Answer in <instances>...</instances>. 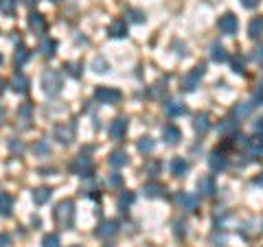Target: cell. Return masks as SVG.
I'll return each mask as SVG.
<instances>
[{
	"mask_svg": "<svg viewBox=\"0 0 263 247\" xmlns=\"http://www.w3.org/2000/svg\"><path fill=\"white\" fill-rule=\"evenodd\" d=\"M55 221L59 227H64V230H70L73 227V221H75V203L70 199H64L59 201L55 206Z\"/></svg>",
	"mask_w": 263,
	"mask_h": 247,
	"instance_id": "cell-1",
	"label": "cell"
},
{
	"mask_svg": "<svg viewBox=\"0 0 263 247\" xmlns=\"http://www.w3.org/2000/svg\"><path fill=\"white\" fill-rule=\"evenodd\" d=\"M62 88H64V79L57 70H46L44 75H42V90H44V94L57 96L62 92Z\"/></svg>",
	"mask_w": 263,
	"mask_h": 247,
	"instance_id": "cell-2",
	"label": "cell"
},
{
	"mask_svg": "<svg viewBox=\"0 0 263 247\" xmlns=\"http://www.w3.org/2000/svg\"><path fill=\"white\" fill-rule=\"evenodd\" d=\"M204 70H206L204 64H197L193 70H189L187 75H184V79H182V90H184V92H193V90L200 86L202 77H204Z\"/></svg>",
	"mask_w": 263,
	"mask_h": 247,
	"instance_id": "cell-3",
	"label": "cell"
},
{
	"mask_svg": "<svg viewBox=\"0 0 263 247\" xmlns=\"http://www.w3.org/2000/svg\"><path fill=\"white\" fill-rule=\"evenodd\" d=\"M70 171L79 177H90L94 171V162L88 158V155H77L73 160V164H70Z\"/></svg>",
	"mask_w": 263,
	"mask_h": 247,
	"instance_id": "cell-4",
	"label": "cell"
},
{
	"mask_svg": "<svg viewBox=\"0 0 263 247\" xmlns=\"http://www.w3.org/2000/svg\"><path fill=\"white\" fill-rule=\"evenodd\" d=\"M94 99L99 101V103H116V101H121V92L114 88H105V86H99L94 90Z\"/></svg>",
	"mask_w": 263,
	"mask_h": 247,
	"instance_id": "cell-5",
	"label": "cell"
},
{
	"mask_svg": "<svg viewBox=\"0 0 263 247\" xmlns=\"http://www.w3.org/2000/svg\"><path fill=\"white\" fill-rule=\"evenodd\" d=\"M53 136H55V140L59 142V144H70L75 140V127L73 125H57L55 129H53Z\"/></svg>",
	"mask_w": 263,
	"mask_h": 247,
	"instance_id": "cell-6",
	"label": "cell"
},
{
	"mask_svg": "<svg viewBox=\"0 0 263 247\" xmlns=\"http://www.w3.org/2000/svg\"><path fill=\"white\" fill-rule=\"evenodd\" d=\"M237 27H239L237 16H232V14H224V16L217 20V29H219L222 33H226V35L237 33Z\"/></svg>",
	"mask_w": 263,
	"mask_h": 247,
	"instance_id": "cell-7",
	"label": "cell"
},
{
	"mask_svg": "<svg viewBox=\"0 0 263 247\" xmlns=\"http://www.w3.org/2000/svg\"><path fill=\"white\" fill-rule=\"evenodd\" d=\"M31 123H33V105L22 103L18 107V125L20 127H31Z\"/></svg>",
	"mask_w": 263,
	"mask_h": 247,
	"instance_id": "cell-8",
	"label": "cell"
},
{
	"mask_svg": "<svg viewBox=\"0 0 263 247\" xmlns=\"http://www.w3.org/2000/svg\"><path fill=\"white\" fill-rule=\"evenodd\" d=\"M197 190H200L204 197H213L215 192H217V184H215V177H213V175L200 177V182H197Z\"/></svg>",
	"mask_w": 263,
	"mask_h": 247,
	"instance_id": "cell-9",
	"label": "cell"
},
{
	"mask_svg": "<svg viewBox=\"0 0 263 247\" xmlns=\"http://www.w3.org/2000/svg\"><path fill=\"white\" fill-rule=\"evenodd\" d=\"M176 201H178V206H180L182 210H187V212H193V210L197 208V197L191 195V192H178Z\"/></svg>",
	"mask_w": 263,
	"mask_h": 247,
	"instance_id": "cell-10",
	"label": "cell"
},
{
	"mask_svg": "<svg viewBox=\"0 0 263 247\" xmlns=\"http://www.w3.org/2000/svg\"><path fill=\"white\" fill-rule=\"evenodd\" d=\"M118 232V223L114 219H107V221H103V223H101L99 227H97V236L99 238H110V236H114V234Z\"/></svg>",
	"mask_w": 263,
	"mask_h": 247,
	"instance_id": "cell-11",
	"label": "cell"
},
{
	"mask_svg": "<svg viewBox=\"0 0 263 247\" xmlns=\"http://www.w3.org/2000/svg\"><path fill=\"white\" fill-rule=\"evenodd\" d=\"M208 164H211L213 171H224L226 166H228V158L224 155V151H219V149H215V151L208 155Z\"/></svg>",
	"mask_w": 263,
	"mask_h": 247,
	"instance_id": "cell-12",
	"label": "cell"
},
{
	"mask_svg": "<svg viewBox=\"0 0 263 247\" xmlns=\"http://www.w3.org/2000/svg\"><path fill=\"white\" fill-rule=\"evenodd\" d=\"M46 20H44V16L42 14H31L29 16V29L35 33V35H44V31H46Z\"/></svg>",
	"mask_w": 263,
	"mask_h": 247,
	"instance_id": "cell-13",
	"label": "cell"
},
{
	"mask_svg": "<svg viewBox=\"0 0 263 247\" xmlns=\"http://www.w3.org/2000/svg\"><path fill=\"white\" fill-rule=\"evenodd\" d=\"M163 138L167 144H178L182 140V131L176 127V125H167V127L163 129Z\"/></svg>",
	"mask_w": 263,
	"mask_h": 247,
	"instance_id": "cell-14",
	"label": "cell"
},
{
	"mask_svg": "<svg viewBox=\"0 0 263 247\" xmlns=\"http://www.w3.org/2000/svg\"><path fill=\"white\" fill-rule=\"evenodd\" d=\"M193 129L197 131V134H206V131L211 129V123H208V114H206V112L195 114V118H193Z\"/></svg>",
	"mask_w": 263,
	"mask_h": 247,
	"instance_id": "cell-15",
	"label": "cell"
},
{
	"mask_svg": "<svg viewBox=\"0 0 263 247\" xmlns=\"http://www.w3.org/2000/svg\"><path fill=\"white\" fill-rule=\"evenodd\" d=\"M14 212V197L9 192H0V216H11Z\"/></svg>",
	"mask_w": 263,
	"mask_h": 247,
	"instance_id": "cell-16",
	"label": "cell"
},
{
	"mask_svg": "<svg viewBox=\"0 0 263 247\" xmlns=\"http://www.w3.org/2000/svg\"><path fill=\"white\" fill-rule=\"evenodd\" d=\"M9 86L14 88V92H20L22 94V92H27V90H29V79H27L25 75H20V72H16V75L11 77Z\"/></svg>",
	"mask_w": 263,
	"mask_h": 247,
	"instance_id": "cell-17",
	"label": "cell"
},
{
	"mask_svg": "<svg viewBox=\"0 0 263 247\" xmlns=\"http://www.w3.org/2000/svg\"><path fill=\"white\" fill-rule=\"evenodd\" d=\"M169 168H171V175L182 177L184 173L189 171V162L184 160V158H173V160H171V164H169Z\"/></svg>",
	"mask_w": 263,
	"mask_h": 247,
	"instance_id": "cell-18",
	"label": "cell"
},
{
	"mask_svg": "<svg viewBox=\"0 0 263 247\" xmlns=\"http://www.w3.org/2000/svg\"><path fill=\"white\" fill-rule=\"evenodd\" d=\"M125 131H127V120H125V118H116L114 123L110 125V136L116 138V140L125 136Z\"/></svg>",
	"mask_w": 263,
	"mask_h": 247,
	"instance_id": "cell-19",
	"label": "cell"
},
{
	"mask_svg": "<svg viewBox=\"0 0 263 247\" xmlns=\"http://www.w3.org/2000/svg\"><path fill=\"white\" fill-rule=\"evenodd\" d=\"M55 51H57V42L55 40H51V38H44L40 42V53L44 55L46 59H51L53 55H55Z\"/></svg>",
	"mask_w": 263,
	"mask_h": 247,
	"instance_id": "cell-20",
	"label": "cell"
},
{
	"mask_svg": "<svg viewBox=\"0 0 263 247\" xmlns=\"http://www.w3.org/2000/svg\"><path fill=\"white\" fill-rule=\"evenodd\" d=\"M29 59H31V51H29V46H18L16 48V55H14V64L20 68V66H25Z\"/></svg>",
	"mask_w": 263,
	"mask_h": 247,
	"instance_id": "cell-21",
	"label": "cell"
},
{
	"mask_svg": "<svg viewBox=\"0 0 263 247\" xmlns=\"http://www.w3.org/2000/svg\"><path fill=\"white\" fill-rule=\"evenodd\" d=\"M143 192H145L147 197H152V199H156V197H163L165 195V186L160 184V182H149V184H145Z\"/></svg>",
	"mask_w": 263,
	"mask_h": 247,
	"instance_id": "cell-22",
	"label": "cell"
},
{
	"mask_svg": "<svg viewBox=\"0 0 263 247\" xmlns=\"http://www.w3.org/2000/svg\"><path fill=\"white\" fill-rule=\"evenodd\" d=\"M246 151H248V158H259L263 153V140L259 138H252V140L246 142Z\"/></svg>",
	"mask_w": 263,
	"mask_h": 247,
	"instance_id": "cell-23",
	"label": "cell"
},
{
	"mask_svg": "<svg viewBox=\"0 0 263 247\" xmlns=\"http://www.w3.org/2000/svg\"><path fill=\"white\" fill-rule=\"evenodd\" d=\"M127 35V24H125L123 20H114L110 24V38H116V40H121Z\"/></svg>",
	"mask_w": 263,
	"mask_h": 247,
	"instance_id": "cell-24",
	"label": "cell"
},
{
	"mask_svg": "<svg viewBox=\"0 0 263 247\" xmlns=\"http://www.w3.org/2000/svg\"><path fill=\"white\" fill-rule=\"evenodd\" d=\"M51 199V188H46V186H40V188H35L33 192V201L38 203V206H44L46 201Z\"/></svg>",
	"mask_w": 263,
	"mask_h": 247,
	"instance_id": "cell-25",
	"label": "cell"
},
{
	"mask_svg": "<svg viewBox=\"0 0 263 247\" xmlns=\"http://www.w3.org/2000/svg\"><path fill=\"white\" fill-rule=\"evenodd\" d=\"M254 107H256L254 103H239L235 110H232V116H235L237 120L239 118H246V116H250V112H252Z\"/></svg>",
	"mask_w": 263,
	"mask_h": 247,
	"instance_id": "cell-26",
	"label": "cell"
},
{
	"mask_svg": "<svg viewBox=\"0 0 263 247\" xmlns=\"http://www.w3.org/2000/svg\"><path fill=\"white\" fill-rule=\"evenodd\" d=\"M261 33H263V18H254L248 27V35L252 40H256V38H261Z\"/></svg>",
	"mask_w": 263,
	"mask_h": 247,
	"instance_id": "cell-27",
	"label": "cell"
},
{
	"mask_svg": "<svg viewBox=\"0 0 263 247\" xmlns=\"http://www.w3.org/2000/svg\"><path fill=\"white\" fill-rule=\"evenodd\" d=\"M237 118H226V120H222L219 123V134H224V136H228V134H232V131H237Z\"/></svg>",
	"mask_w": 263,
	"mask_h": 247,
	"instance_id": "cell-28",
	"label": "cell"
},
{
	"mask_svg": "<svg viewBox=\"0 0 263 247\" xmlns=\"http://www.w3.org/2000/svg\"><path fill=\"white\" fill-rule=\"evenodd\" d=\"M110 166H114V168H121L127 164V155H125V151H114V153H110Z\"/></svg>",
	"mask_w": 263,
	"mask_h": 247,
	"instance_id": "cell-29",
	"label": "cell"
},
{
	"mask_svg": "<svg viewBox=\"0 0 263 247\" xmlns=\"http://www.w3.org/2000/svg\"><path fill=\"white\" fill-rule=\"evenodd\" d=\"M165 110L169 116H180V114L187 112V107H184V103H180V101H171V103L165 105Z\"/></svg>",
	"mask_w": 263,
	"mask_h": 247,
	"instance_id": "cell-30",
	"label": "cell"
},
{
	"mask_svg": "<svg viewBox=\"0 0 263 247\" xmlns=\"http://www.w3.org/2000/svg\"><path fill=\"white\" fill-rule=\"evenodd\" d=\"M211 59H213V62H217V64H222V62H226V59H228V55H226V51H224L222 44H213V48H211Z\"/></svg>",
	"mask_w": 263,
	"mask_h": 247,
	"instance_id": "cell-31",
	"label": "cell"
},
{
	"mask_svg": "<svg viewBox=\"0 0 263 247\" xmlns=\"http://www.w3.org/2000/svg\"><path fill=\"white\" fill-rule=\"evenodd\" d=\"M154 147H156V142H154V138H149V136H143L139 140V151L141 153H152Z\"/></svg>",
	"mask_w": 263,
	"mask_h": 247,
	"instance_id": "cell-32",
	"label": "cell"
},
{
	"mask_svg": "<svg viewBox=\"0 0 263 247\" xmlns=\"http://www.w3.org/2000/svg\"><path fill=\"white\" fill-rule=\"evenodd\" d=\"M33 153L38 155V158H44V155H49V153H51L49 142H46V140H38V142H35V147H33Z\"/></svg>",
	"mask_w": 263,
	"mask_h": 247,
	"instance_id": "cell-33",
	"label": "cell"
},
{
	"mask_svg": "<svg viewBox=\"0 0 263 247\" xmlns=\"http://www.w3.org/2000/svg\"><path fill=\"white\" fill-rule=\"evenodd\" d=\"M16 9H18L16 0H0V11H3L5 16H14Z\"/></svg>",
	"mask_w": 263,
	"mask_h": 247,
	"instance_id": "cell-34",
	"label": "cell"
},
{
	"mask_svg": "<svg viewBox=\"0 0 263 247\" xmlns=\"http://www.w3.org/2000/svg\"><path fill=\"white\" fill-rule=\"evenodd\" d=\"M134 192H123L121 195V199H118V208H121V212H125V210H127L132 203H134Z\"/></svg>",
	"mask_w": 263,
	"mask_h": 247,
	"instance_id": "cell-35",
	"label": "cell"
},
{
	"mask_svg": "<svg viewBox=\"0 0 263 247\" xmlns=\"http://www.w3.org/2000/svg\"><path fill=\"white\" fill-rule=\"evenodd\" d=\"M7 147H9V151L14 153V155H22V151H25V144L18 140V138H11V140H7Z\"/></svg>",
	"mask_w": 263,
	"mask_h": 247,
	"instance_id": "cell-36",
	"label": "cell"
},
{
	"mask_svg": "<svg viewBox=\"0 0 263 247\" xmlns=\"http://www.w3.org/2000/svg\"><path fill=\"white\" fill-rule=\"evenodd\" d=\"M230 64H232V70L239 72V75H241V72H246V59H243L241 55H235Z\"/></svg>",
	"mask_w": 263,
	"mask_h": 247,
	"instance_id": "cell-37",
	"label": "cell"
},
{
	"mask_svg": "<svg viewBox=\"0 0 263 247\" xmlns=\"http://www.w3.org/2000/svg\"><path fill=\"white\" fill-rule=\"evenodd\" d=\"M165 86H167V79H160L158 83H154V88H152V99H160L163 96V92H165Z\"/></svg>",
	"mask_w": 263,
	"mask_h": 247,
	"instance_id": "cell-38",
	"label": "cell"
},
{
	"mask_svg": "<svg viewBox=\"0 0 263 247\" xmlns=\"http://www.w3.org/2000/svg\"><path fill=\"white\" fill-rule=\"evenodd\" d=\"M42 247H59V236L57 234H44V238H42Z\"/></svg>",
	"mask_w": 263,
	"mask_h": 247,
	"instance_id": "cell-39",
	"label": "cell"
},
{
	"mask_svg": "<svg viewBox=\"0 0 263 247\" xmlns=\"http://www.w3.org/2000/svg\"><path fill=\"white\" fill-rule=\"evenodd\" d=\"M66 70H68V75H73V77H81V64L68 62L66 64Z\"/></svg>",
	"mask_w": 263,
	"mask_h": 247,
	"instance_id": "cell-40",
	"label": "cell"
},
{
	"mask_svg": "<svg viewBox=\"0 0 263 247\" xmlns=\"http://www.w3.org/2000/svg\"><path fill=\"white\" fill-rule=\"evenodd\" d=\"M107 184H110L112 188H121V186H123V177L118 175V173H112V175L107 177Z\"/></svg>",
	"mask_w": 263,
	"mask_h": 247,
	"instance_id": "cell-41",
	"label": "cell"
},
{
	"mask_svg": "<svg viewBox=\"0 0 263 247\" xmlns=\"http://www.w3.org/2000/svg\"><path fill=\"white\" fill-rule=\"evenodd\" d=\"M92 66H94V72H101V75H103V72H107V62H105L103 57H97Z\"/></svg>",
	"mask_w": 263,
	"mask_h": 247,
	"instance_id": "cell-42",
	"label": "cell"
},
{
	"mask_svg": "<svg viewBox=\"0 0 263 247\" xmlns=\"http://www.w3.org/2000/svg\"><path fill=\"white\" fill-rule=\"evenodd\" d=\"M252 103L254 105H259V103H263V79L259 81V86H256V96L252 99Z\"/></svg>",
	"mask_w": 263,
	"mask_h": 247,
	"instance_id": "cell-43",
	"label": "cell"
},
{
	"mask_svg": "<svg viewBox=\"0 0 263 247\" xmlns=\"http://www.w3.org/2000/svg\"><path fill=\"white\" fill-rule=\"evenodd\" d=\"M252 59L256 64H263V44L261 46H256L254 51H252Z\"/></svg>",
	"mask_w": 263,
	"mask_h": 247,
	"instance_id": "cell-44",
	"label": "cell"
},
{
	"mask_svg": "<svg viewBox=\"0 0 263 247\" xmlns=\"http://www.w3.org/2000/svg\"><path fill=\"white\" fill-rule=\"evenodd\" d=\"M127 18H129V20L132 22H143V14H141V11H127Z\"/></svg>",
	"mask_w": 263,
	"mask_h": 247,
	"instance_id": "cell-45",
	"label": "cell"
},
{
	"mask_svg": "<svg viewBox=\"0 0 263 247\" xmlns=\"http://www.w3.org/2000/svg\"><path fill=\"white\" fill-rule=\"evenodd\" d=\"M254 134H259V136H263V116L254 120Z\"/></svg>",
	"mask_w": 263,
	"mask_h": 247,
	"instance_id": "cell-46",
	"label": "cell"
},
{
	"mask_svg": "<svg viewBox=\"0 0 263 247\" xmlns=\"http://www.w3.org/2000/svg\"><path fill=\"white\" fill-rule=\"evenodd\" d=\"M241 5H243L246 9H254L256 5H259V0H241Z\"/></svg>",
	"mask_w": 263,
	"mask_h": 247,
	"instance_id": "cell-47",
	"label": "cell"
},
{
	"mask_svg": "<svg viewBox=\"0 0 263 247\" xmlns=\"http://www.w3.org/2000/svg\"><path fill=\"white\" fill-rule=\"evenodd\" d=\"M11 243V238H9V234H0V247H7Z\"/></svg>",
	"mask_w": 263,
	"mask_h": 247,
	"instance_id": "cell-48",
	"label": "cell"
},
{
	"mask_svg": "<svg viewBox=\"0 0 263 247\" xmlns=\"http://www.w3.org/2000/svg\"><path fill=\"white\" fill-rule=\"evenodd\" d=\"M5 86H7V81H5V79H0V94L5 92Z\"/></svg>",
	"mask_w": 263,
	"mask_h": 247,
	"instance_id": "cell-49",
	"label": "cell"
},
{
	"mask_svg": "<svg viewBox=\"0 0 263 247\" xmlns=\"http://www.w3.org/2000/svg\"><path fill=\"white\" fill-rule=\"evenodd\" d=\"M254 184H259V186H263V173H261V177H256V179H254Z\"/></svg>",
	"mask_w": 263,
	"mask_h": 247,
	"instance_id": "cell-50",
	"label": "cell"
},
{
	"mask_svg": "<svg viewBox=\"0 0 263 247\" xmlns=\"http://www.w3.org/2000/svg\"><path fill=\"white\" fill-rule=\"evenodd\" d=\"M3 120H5V110L0 107V125H3Z\"/></svg>",
	"mask_w": 263,
	"mask_h": 247,
	"instance_id": "cell-51",
	"label": "cell"
},
{
	"mask_svg": "<svg viewBox=\"0 0 263 247\" xmlns=\"http://www.w3.org/2000/svg\"><path fill=\"white\" fill-rule=\"evenodd\" d=\"M25 3H27V5H38L40 0H25Z\"/></svg>",
	"mask_w": 263,
	"mask_h": 247,
	"instance_id": "cell-52",
	"label": "cell"
},
{
	"mask_svg": "<svg viewBox=\"0 0 263 247\" xmlns=\"http://www.w3.org/2000/svg\"><path fill=\"white\" fill-rule=\"evenodd\" d=\"M0 64H3V55H0Z\"/></svg>",
	"mask_w": 263,
	"mask_h": 247,
	"instance_id": "cell-53",
	"label": "cell"
},
{
	"mask_svg": "<svg viewBox=\"0 0 263 247\" xmlns=\"http://www.w3.org/2000/svg\"><path fill=\"white\" fill-rule=\"evenodd\" d=\"M51 3H59V0H51Z\"/></svg>",
	"mask_w": 263,
	"mask_h": 247,
	"instance_id": "cell-54",
	"label": "cell"
}]
</instances>
